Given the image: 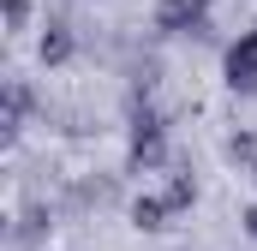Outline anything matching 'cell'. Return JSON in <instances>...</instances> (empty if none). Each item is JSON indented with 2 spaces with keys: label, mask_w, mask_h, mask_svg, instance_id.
I'll list each match as a JSON object with an SVG mask.
<instances>
[{
  "label": "cell",
  "mask_w": 257,
  "mask_h": 251,
  "mask_svg": "<svg viewBox=\"0 0 257 251\" xmlns=\"http://www.w3.org/2000/svg\"><path fill=\"white\" fill-rule=\"evenodd\" d=\"M221 72H227V90L233 96H251L257 90V30H239V42H227Z\"/></svg>",
  "instance_id": "obj_1"
},
{
  "label": "cell",
  "mask_w": 257,
  "mask_h": 251,
  "mask_svg": "<svg viewBox=\"0 0 257 251\" xmlns=\"http://www.w3.org/2000/svg\"><path fill=\"white\" fill-rule=\"evenodd\" d=\"M48 233H54V203H42V197H30V203L18 209V221L6 227L12 251H30V245H42Z\"/></svg>",
  "instance_id": "obj_2"
},
{
  "label": "cell",
  "mask_w": 257,
  "mask_h": 251,
  "mask_svg": "<svg viewBox=\"0 0 257 251\" xmlns=\"http://www.w3.org/2000/svg\"><path fill=\"white\" fill-rule=\"evenodd\" d=\"M209 18V0H156V30L162 36H192Z\"/></svg>",
  "instance_id": "obj_3"
},
{
  "label": "cell",
  "mask_w": 257,
  "mask_h": 251,
  "mask_svg": "<svg viewBox=\"0 0 257 251\" xmlns=\"http://www.w3.org/2000/svg\"><path fill=\"white\" fill-rule=\"evenodd\" d=\"M36 54H42V66H66L72 54H78V36H72L66 12H48V18H42V36H36Z\"/></svg>",
  "instance_id": "obj_4"
},
{
  "label": "cell",
  "mask_w": 257,
  "mask_h": 251,
  "mask_svg": "<svg viewBox=\"0 0 257 251\" xmlns=\"http://www.w3.org/2000/svg\"><path fill=\"white\" fill-rule=\"evenodd\" d=\"M36 108H42V96L30 90V78H18V72H12V78H6V138H18L24 120H30Z\"/></svg>",
  "instance_id": "obj_5"
},
{
  "label": "cell",
  "mask_w": 257,
  "mask_h": 251,
  "mask_svg": "<svg viewBox=\"0 0 257 251\" xmlns=\"http://www.w3.org/2000/svg\"><path fill=\"white\" fill-rule=\"evenodd\" d=\"M162 215H174V203H168V191H162V197H138V203H132V221H138L144 233H156V227H168Z\"/></svg>",
  "instance_id": "obj_6"
},
{
  "label": "cell",
  "mask_w": 257,
  "mask_h": 251,
  "mask_svg": "<svg viewBox=\"0 0 257 251\" xmlns=\"http://www.w3.org/2000/svg\"><path fill=\"white\" fill-rule=\"evenodd\" d=\"M221 156H227L233 168H257V132H227Z\"/></svg>",
  "instance_id": "obj_7"
},
{
  "label": "cell",
  "mask_w": 257,
  "mask_h": 251,
  "mask_svg": "<svg viewBox=\"0 0 257 251\" xmlns=\"http://www.w3.org/2000/svg\"><path fill=\"white\" fill-rule=\"evenodd\" d=\"M168 203H174V209H192L197 203V180L192 174H174V180H168Z\"/></svg>",
  "instance_id": "obj_8"
},
{
  "label": "cell",
  "mask_w": 257,
  "mask_h": 251,
  "mask_svg": "<svg viewBox=\"0 0 257 251\" xmlns=\"http://www.w3.org/2000/svg\"><path fill=\"white\" fill-rule=\"evenodd\" d=\"M6 6V30H24L30 24V0H0Z\"/></svg>",
  "instance_id": "obj_9"
},
{
  "label": "cell",
  "mask_w": 257,
  "mask_h": 251,
  "mask_svg": "<svg viewBox=\"0 0 257 251\" xmlns=\"http://www.w3.org/2000/svg\"><path fill=\"white\" fill-rule=\"evenodd\" d=\"M239 221H245V233H251V239H257V203H251V209H245V215H239Z\"/></svg>",
  "instance_id": "obj_10"
}]
</instances>
